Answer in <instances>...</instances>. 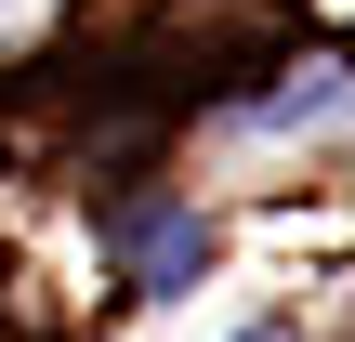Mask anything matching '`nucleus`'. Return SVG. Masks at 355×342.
<instances>
[{
	"label": "nucleus",
	"mask_w": 355,
	"mask_h": 342,
	"mask_svg": "<svg viewBox=\"0 0 355 342\" xmlns=\"http://www.w3.org/2000/svg\"><path fill=\"white\" fill-rule=\"evenodd\" d=\"M119 264H132V290H198L211 224H198V211H171V198H145V211H119Z\"/></svg>",
	"instance_id": "nucleus-1"
},
{
	"label": "nucleus",
	"mask_w": 355,
	"mask_h": 342,
	"mask_svg": "<svg viewBox=\"0 0 355 342\" xmlns=\"http://www.w3.org/2000/svg\"><path fill=\"white\" fill-rule=\"evenodd\" d=\"M250 342H277V330H250Z\"/></svg>",
	"instance_id": "nucleus-2"
}]
</instances>
